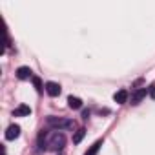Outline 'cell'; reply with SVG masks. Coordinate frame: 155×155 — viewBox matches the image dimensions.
I'll return each instance as SVG.
<instances>
[{"label":"cell","mask_w":155,"mask_h":155,"mask_svg":"<svg viewBox=\"0 0 155 155\" xmlns=\"http://www.w3.org/2000/svg\"><path fill=\"white\" fill-rule=\"evenodd\" d=\"M17 77L20 81H28V79H33V71H31V68H28V66H20L18 69H17Z\"/></svg>","instance_id":"277c9868"},{"label":"cell","mask_w":155,"mask_h":155,"mask_svg":"<svg viewBox=\"0 0 155 155\" xmlns=\"http://www.w3.org/2000/svg\"><path fill=\"white\" fill-rule=\"evenodd\" d=\"M148 95L155 101V86H150V88H148Z\"/></svg>","instance_id":"4fadbf2b"},{"label":"cell","mask_w":155,"mask_h":155,"mask_svg":"<svg viewBox=\"0 0 155 155\" xmlns=\"http://www.w3.org/2000/svg\"><path fill=\"white\" fill-rule=\"evenodd\" d=\"M33 84H35V88H37V91H42V82H40V79L38 77H33Z\"/></svg>","instance_id":"7c38bea8"},{"label":"cell","mask_w":155,"mask_h":155,"mask_svg":"<svg viewBox=\"0 0 155 155\" xmlns=\"http://www.w3.org/2000/svg\"><path fill=\"white\" fill-rule=\"evenodd\" d=\"M31 115V108L28 104H20L18 108H15L13 111V117H29Z\"/></svg>","instance_id":"8992f818"},{"label":"cell","mask_w":155,"mask_h":155,"mask_svg":"<svg viewBox=\"0 0 155 155\" xmlns=\"http://www.w3.org/2000/svg\"><path fill=\"white\" fill-rule=\"evenodd\" d=\"M113 101H115L117 104H124V102H128V91H126V90H119V91L113 95Z\"/></svg>","instance_id":"9c48e42d"},{"label":"cell","mask_w":155,"mask_h":155,"mask_svg":"<svg viewBox=\"0 0 155 155\" xmlns=\"http://www.w3.org/2000/svg\"><path fill=\"white\" fill-rule=\"evenodd\" d=\"M101 146H102V140H97V142H95V144H93V146H91V148H90L86 153H84V155H97Z\"/></svg>","instance_id":"8fae6325"},{"label":"cell","mask_w":155,"mask_h":155,"mask_svg":"<svg viewBox=\"0 0 155 155\" xmlns=\"http://www.w3.org/2000/svg\"><path fill=\"white\" fill-rule=\"evenodd\" d=\"M84 135H86V130H84V128H79V130L75 131V135H73V142H75V144H79V142L84 139Z\"/></svg>","instance_id":"30bf717a"},{"label":"cell","mask_w":155,"mask_h":155,"mask_svg":"<svg viewBox=\"0 0 155 155\" xmlns=\"http://www.w3.org/2000/svg\"><path fill=\"white\" fill-rule=\"evenodd\" d=\"M88 117H90V110H84V111H82V119L88 120Z\"/></svg>","instance_id":"5bb4252c"},{"label":"cell","mask_w":155,"mask_h":155,"mask_svg":"<svg viewBox=\"0 0 155 155\" xmlns=\"http://www.w3.org/2000/svg\"><path fill=\"white\" fill-rule=\"evenodd\" d=\"M64 144H66V137H64V133H60V131H53V133L48 135L46 146H48L49 150H53V151H60V150L64 148Z\"/></svg>","instance_id":"7a4b0ae2"},{"label":"cell","mask_w":155,"mask_h":155,"mask_svg":"<svg viewBox=\"0 0 155 155\" xmlns=\"http://www.w3.org/2000/svg\"><path fill=\"white\" fill-rule=\"evenodd\" d=\"M68 106H69L71 110H81V108H82V101H81L79 97L69 95V97H68Z\"/></svg>","instance_id":"ba28073f"},{"label":"cell","mask_w":155,"mask_h":155,"mask_svg":"<svg viewBox=\"0 0 155 155\" xmlns=\"http://www.w3.org/2000/svg\"><path fill=\"white\" fill-rule=\"evenodd\" d=\"M18 135H20V126H18V124H11V126L6 130V139H8V140H15Z\"/></svg>","instance_id":"5b68a950"},{"label":"cell","mask_w":155,"mask_h":155,"mask_svg":"<svg viewBox=\"0 0 155 155\" xmlns=\"http://www.w3.org/2000/svg\"><path fill=\"white\" fill-rule=\"evenodd\" d=\"M146 93H148V91H146V88H142V90H137V91L131 95V104H133V106H137V104H139V102H140V101L146 97Z\"/></svg>","instance_id":"52a82bcc"},{"label":"cell","mask_w":155,"mask_h":155,"mask_svg":"<svg viewBox=\"0 0 155 155\" xmlns=\"http://www.w3.org/2000/svg\"><path fill=\"white\" fill-rule=\"evenodd\" d=\"M44 91H46L49 97H58L60 91H62V88H60V84H57V82H46V84H44Z\"/></svg>","instance_id":"3957f363"},{"label":"cell","mask_w":155,"mask_h":155,"mask_svg":"<svg viewBox=\"0 0 155 155\" xmlns=\"http://www.w3.org/2000/svg\"><path fill=\"white\" fill-rule=\"evenodd\" d=\"M46 124H48L49 128L57 130V131H60V130H73V128H75V122H73V120L64 119V117H53V115H49V117L46 119Z\"/></svg>","instance_id":"6da1fadb"}]
</instances>
